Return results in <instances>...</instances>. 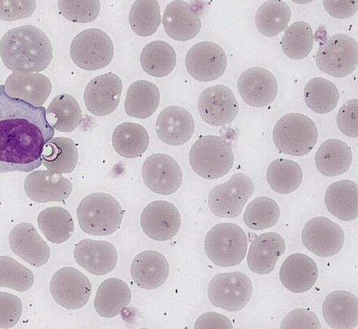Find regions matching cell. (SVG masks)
<instances>
[{"label":"cell","instance_id":"obj_1","mask_svg":"<svg viewBox=\"0 0 358 329\" xmlns=\"http://www.w3.org/2000/svg\"><path fill=\"white\" fill-rule=\"evenodd\" d=\"M54 136L43 106L13 98L0 86V174L39 168L44 147Z\"/></svg>","mask_w":358,"mask_h":329},{"label":"cell","instance_id":"obj_2","mask_svg":"<svg viewBox=\"0 0 358 329\" xmlns=\"http://www.w3.org/2000/svg\"><path fill=\"white\" fill-rule=\"evenodd\" d=\"M0 55L13 72L44 71L53 59L49 37L39 27L25 25L9 30L0 40Z\"/></svg>","mask_w":358,"mask_h":329},{"label":"cell","instance_id":"obj_3","mask_svg":"<svg viewBox=\"0 0 358 329\" xmlns=\"http://www.w3.org/2000/svg\"><path fill=\"white\" fill-rule=\"evenodd\" d=\"M79 226L91 235H113L120 228L124 211L120 203L105 193H95L86 196L77 210Z\"/></svg>","mask_w":358,"mask_h":329},{"label":"cell","instance_id":"obj_4","mask_svg":"<svg viewBox=\"0 0 358 329\" xmlns=\"http://www.w3.org/2000/svg\"><path fill=\"white\" fill-rule=\"evenodd\" d=\"M189 163L195 173L206 180H217L229 173L234 165V150L224 138H199L189 152Z\"/></svg>","mask_w":358,"mask_h":329},{"label":"cell","instance_id":"obj_5","mask_svg":"<svg viewBox=\"0 0 358 329\" xmlns=\"http://www.w3.org/2000/svg\"><path fill=\"white\" fill-rule=\"evenodd\" d=\"M248 239L245 231L234 224H217L208 231L204 249L215 265L230 268L239 265L248 252Z\"/></svg>","mask_w":358,"mask_h":329},{"label":"cell","instance_id":"obj_6","mask_svg":"<svg viewBox=\"0 0 358 329\" xmlns=\"http://www.w3.org/2000/svg\"><path fill=\"white\" fill-rule=\"evenodd\" d=\"M273 139L282 154L302 156L315 147L318 140V129L313 120L306 115L287 114L274 125Z\"/></svg>","mask_w":358,"mask_h":329},{"label":"cell","instance_id":"obj_7","mask_svg":"<svg viewBox=\"0 0 358 329\" xmlns=\"http://www.w3.org/2000/svg\"><path fill=\"white\" fill-rule=\"evenodd\" d=\"M71 57L78 67L87 71H99L113 61V40L100 29L83 31L72 41Z\"/></svg>","mask_w":358,"mask_h":329},{"label":"cell","instance_id":"obj_8","mask_svg":"<svg viewBox=\"0 0 358 329\" xmlns=\"http://www.w3.org/2000/svg\"><path fill=\"white\" fill-rule=\"evenodd\" d=\"M252 294V282L243 272L220 273L208 284V296L212 305L229 312L243 309Z\"/></svg>","mask_w":358,"mask_h":329},{"label":"cell","instance_id":"obj_9","mask_svg":"<svg viewBox=\"0 0 358 329\" xmlns=\"http://www.w3.org/2000/svg\"><path fill=\"white\" fill-rule=\"evenodd\" d=\"M255 191V185L248 175L237 173L229 182L213 187L209 193V208L221 219H236L244 210Z\"/></svg>","mask_w":358,"mask_h":329},{"label":"cell","instance_id":"obj_10","mask_svg":"<svg viewBox=\"0 0 358 329\" xmlns=\"http://www.w3.org/2000/svg\"><path fill=\"white\" fill-rule=\"evenodd\" d=\"M316 64L325 74L334 78L350 75L358 64L357 41L346 34H337L320 46Z\"/></svg>","mask_w":358,"mask_h":329},{"label":"cell","instance_id":"obj_11","mask_svg":"<svg viewBox=\"0 0 358 329\" xmlns=\"http://www.w3.org/2000/svg\"><path fill=\"white\" fill-rule=\"evenodd\" d=\"M50 293L60 307L69 310L79 309L90 301L91 282L76 268H63L55 272L51 279Z\"/></svg>","mask_w":358,"mask_h":329},{"label":"cell","instance_id":"obj_12","mask_svg":"<svg viewBox=\"0 0 358 329\" xmlns=\"http://www.w3.org/2000/svg\"><path fill=\"white\" fill-rule=\"evenodd\" d=\"M344 239L341 227L324 217H316L306 222L301 234L305 247L322 258L333 257L341 252Z\"/></svg>","mask_w":358,"mask_h":329},{"label":"cell","instance_id":"obj_13","mask_svg":"<svg viewBox=\"0 0 358 329\" xmlns=\"http://www.w3.org/2000/svg\"><path fill=\"white\" fill-rule=\"evenodd\" d=\"M227 54L220 45L212 41H202L190 48L185 58L188 73L199 82L217 80L225 73Z\"/></svg>","mask_w":358,"mask_h":329},{"label":"cell","instance_id":"obj_14","mask_svg":"<svg viewBox=\"0 0 358 329\" xmlns=\"http://www.w3.org/2000/svg\"><path fill=\"white\" fill-rule=\"evenodd\" d=\"M143 182L152 192L171 196L178 191L183 174L173 157L164 154L148 156L142 168Z\"/></svg>","mask_w":358,"mask_h":329},{"label":"cell","instance_id":"obj_15","mask_svg":"<svg viewBox=\"0 0 358 329\" xmlns=\"http://www.w3.org/2000/svg\"><path fill=\"white\" fill-rule=\"evenodd\" d=\"M198 110L204 122L212 126H222L234 122L238 115L239 105L229 87L216 85L202 92Z\"/></svg>","mask_w":358,"mask_h":329},{"label":"cell","instance_id":"obj_16","mask_svg":"<svg viewBox=\"0 0 358 329\" xmlns=\"http://www.w3.org/2000/svg\"><path fill=\"white\" fill-rule=\"evenodd\" d=\"M141 224L143 233L157 242H166L179 233L181 217L178 208L167 201H155L142 212Z\"/></svg>","mask_w":358,"mask_h":329},{"label":"cell","instance_id":"obj_17","mask_svg":"<svg viewBox=\"0 0 358 329\" xmlns=\"http://www.w3.org/2000/svg\"><path fill=\"white\" fill-rule=\"evenodd\" d=\"M123 83L118 75L108 73L88 82L85 92L87 109L96 117H106L118 108Z\"/></svg>","mask_w":358,"mask_h":329},{"label":"cell","instance_id":"obj_18","mask_svg":"<svg viewBox=\"0 0 358 329\" xmlns=\"http://www.w3.org/2000/svg\"><path fill=\"white\" fill-rule=\"evenodd\" d=\"M237 87L245 103L255 108L271 105L278 92L276 78L268 69L260 67L250 68L241 73Z\"/></svg>","mask_w":358,"mask_h":329},{"label":"cell","instance_id":"obj_19","mask_svg":"<svg viewBox=\"0 0 358 329\" xmlns=\"http://www.w3.org/2000/svg\"><path fill=\"white\" fill-rule=\"evenodd\" d=\"M8 243L12 251L31 266H44L49 261V245L31 224L22 222L13 227Z\"/></svg>","mask_w":358,"mask_h":329},{"label":"cell","instance_id":"obj_20","mask_svg":"<svg viewBox=\"0 0 358 329\" xmlns=\"http://www.w3.org/2000/svg\"><path fill=\"white\" fill-rule=\"evenodd\" d=\"M24 189L27 196L36 203L62 202L71 196L73 184L60 174L36 170L27 176Z\"/></svg>","mask_w":358,"mask_h":329},{"label":"cell","instance_id":"obj_21","mask_svg":"<svg viewBox=\"0 0 358 329\" xmlns=\"http://www.w3.org/2000/svg\"><path fill=\"white\" fill-rule=\"evenodd\" d=\"M74 258L78 265L88 272L103 276L115 270L118 253L114 245L108 242L85 239L76 244Z\"/></svg>","mask_w":358,"mask_h":329},{"label":"cell","instance_id":"obj_22","mask_svg":"<svg viewBox=\"0 0 358 329\" xmlns=\"http://www.w3.org/2000/svg\"><path fill=\"white\" fill-rule=\"evenodd\" d=\"M162 23L166 34L178 41L194 39L202 27L197 8L180 0L172 1L167 6Z\"/></svg>","mask_w":358,"mask_h":329},{"label":"cell","instance_id":"obj_23","mask_svg":"<svg viewBox=\"0 0 358 329\" xmlns=\"http://www.w3.org/2000/svg\"><path fill=\"white\" fill-rule=\"evenodd\" d=\"M195 124L192 114L181 106H169L162 111L156 123L158 138L170 146H180L190 140Z\"/></svg>","mask_w":358,"mask_h":329},{"label":"cell","instance_id":"obj_24","mask_svg":"<svg viewBox=\"0 0 358 329\" xmlns=\"http://www.w3.org/2000/svg\"><path fill=\"white\" fill-rule=\"evenodd\" d=\"M4 87L8 95L34 106L43 105L52 91L49 78L39 73H13Z\"/></svg>","mask_w":358,"mask_h":329},{"label":"cell","instance_id":"obj_25","mask_svg":"<svg viewBox=\"0 0 358 329\" xmlns=\"http://www.w3.org/2000/svg\"><path fill=\"white\" fill-rule=\"evenodd\" d=\"M280 276L287 290L294 293H304L313 288L317 282L319 270L313 258L297 253L285 259Z\"/></svg>","mask_w":358,"mask_h":329},{"label":"cell","instance_id":"obj_26","mask_svg":"<svg viewBox=\"0 0 358 329\" xmlns=\"http://www.w3.org/2000/svg\"><path fill=\"white\" fill-rule=\"evenodd\" d=\"M285 249V240L276 233L257 236L250 244L248 256L250 270L259 275H269L274 270Z\"/></svg>","mask_w":358,"mask_h":329},{"label":"cell","instance_id":"obj_27","mask_svg":"<svg viewBox=\"0 0 358 329\" xmlns=\"http://www.w3.org/2000/svg\"><path fill=\"white\" fill-rule=\"evenodd\" d=\"M170 266L162 254L147 250L138 254L131 264L132 279L144 290H155L165 284Z\"/></svg>","mask_w":358,"mask_h":329},{"label":"cell","instance_id":"obj_28","mask_svg":"<svg viewBox=\"0 0 358 329\" xmlns=\"http://www.w3.org/2000/svg\"><path fill=\"white\" fill-rule=\"evenodd\" d=\"M323 316L334 329H353L358 324V300L348 291L330 293L323 303Z\"/></svg>","mask_w":358,"mask_h":329},{"label":"cell","instance_id":"obj_29","mask_svg":"<svg viewBox=\"0 0 358 329\" xmlns=\"http://www.w3.org/2000/svg\"><path fill=\"white\" fill-rule=\"evenodd\" d=\"M325 206L331 214L342 221L356 220L358 217V185L352 180H339L328 188Z\"/></svg>","mask_w":358,"mask_h":329},{"label":"cell","instance_id":"obj_30","mask_svg":"<svg viewBox=\"0 0 358 329\" xmlns=\"http://www.w3.org/2000/svg\"><path fill=\"white\" fill-rule=\"evenodd\" d=\"M129 286L118 278H109L96 291L94 307L100 316L113 319L127 308L131 300Z\"/></svg>","mask_w":358,"mask_h":329},{"label":"cell","instance_id":"obj_31","mask_svg":"<svg viewBox=\"0 0 358 329\" xmlns=\"http://www.w3.org/2000/svg\"><path fill=\"white\" fill-rule=\"evenodd\" d=\"M352 163L351 147L338 139L325 141L315 154L316 168L328 177L346 173Z\"/></svg>","mask_w":358,"mask_h":329},{"label":"cell","instance_id":"obj_32","mask_svg":"<svg viewBox=\"0 0 358 329\" xmlns=\"http://www.w3.org/2000/svg\"><path fill=\"white\" fill-rule=\"evenodd\" d=\"M160 103V91L151 82L138 80L129 86L124 108L130 117L148 119L156 112Z\"/></svg>","mask_w":358,"mask_h":329},{"label":"cell","instance_id":"obj_33","mask_svg":"<svg viewBox=\"0 0 358 329\" xmlns=\"http://www.w3.org/2000/svg\"><path fill=\"white\" fill-rule=\"evenodd\" d=\"M41 159L45 168L51 173L69 174L76 168L78 151L72 139L53 138L45 145Z\"/></svg>","mask_w":358,"mask_h":329},{"label":"cell","instance_id":"obj_34","mask_svg":"<svg viewBox=\"0 0 358 329\" xmlns=\"http://www.w3.org/2000/svg\"><path fill=\"white\" fill-rule=\"evenodd\" d=\"M113 145L120 156L132 159L141 156L150 145L145 128L134 123H123L115 129Z\"/></svg>","mask_w":358,"mask_h":329},{"label":"cell","instance_id":"obj_35","mask_svg":"<svg viewBox=\"0 0 358 329\" xmlns=\"http://www.w3.org/2000/svg\"><path fill=\"white\" fill-rule=\"evenodd\" d=\"M46 118L54 129L71 133L81 124L83 113L78 101L71 95L63 94L51 101L46 110Z\"/></svg>","mask_w":358,"mask_h":329},{"label":"cell","instance_id":"obj_36","mask_svg":"<svg viewBox=\"0 0 358 329\" xmlns=\"http://www.w3.org/2000/svg\"><path fill=\"white\" fill-rule=\"evenodd\" d=\"M141 64L143 71L152 77L169 75L176 64L175 50L165 41H152L143 49Z\"/></svg>","mask_w":358,"mask_h":329},{"label":"cell","instance_id":"obj_37","mask_svg":"<svg viewBox=\"0 0 358 329\" xmlns=\"http://www.w3.org/2000/svg\"><path fill=\"white\" fill-rule=\"evenodd\" d=\"M38 225L46 239L54 244L66 242L74 231L71 213L59 207H48L41 212L38 216Z\"/></svg>","mask_w":358,"mask_h":329},{"label":"cell","instance_id":"obj_38","mask_svg":"<svg viewBox=\"0 0 358 329\" xmlns=\"http://www.w3.org/2000/svg\"><path fill=\"white\" fill-rule=\"evenodd\" d=\"M303 179L301 166L296 161L283 159L274 160L267 170V182L274 191L289 194L296 191Z\"/></svg>","mask_w":358,"mask_h":329},{"label":"cell","instance_id":"obj_39","mask_svg":"<svg viewBox=\"0 0 358 329\" xmlns=\"http://www.w3.org/2000/svg\"><path fill=\"white\" fill-rule=\"evenodd\" d=\"M292 12L287 3L266 1L258 9L255 15V25L265 36L274 37L287 29Z\"/></svg>","mask_w":358,"mask_h":329},{"label":"cell","instance_id":"obj_40","mask_svg":"<svg viewBox=\"0 0 358 329\" xmlns=\"http://www.w3.org/2000/svg\"><path fill=\"white\" fill-rule=\"evenodd\" d=\"M339 99L338 88L322 78L310 80L305 87L304 100L314 112L324 115L336 108Z\"/></svg>","mask_w":358,"mask_h":329},{"label":"cell","instance_id":"obj_41","mask_svg":"<svg viewBox=\"0 0 358 329\" xmlns=\"http://www.w3.org/2000/svg\"><path fill=\"white\" fill-rule=\"evenodd\" d=\"M283 53L292 59L308 57L314 46L313 29L308 22H296L288 27L281 41Z\"/></svg>","mask_w":358,"mask_h":329},{"label":"cell","instance_id":"obj_42","mask_svg":"<svg viewBox=\"0 0 358 329\" xmlns=\"http://www.w3.org/2000/svg\"><path fill=\"white\" fill-rule=\"evenodd\" d=\"M160 6L155 0H138L129 12V24L134 34L150 36L161 24Z\"/></svg>","mask_w":358,"mask_h":329},{"label":"cell","instance_id":"obj_43","mask_svg":"<svg viewBox=\"0 0 358 329\" xmlns=\"http://www.w3.org/2000/svg\"><path fill=\"white\" fill-rule=\"evenodd\" d=\"M280 219V206L273 199L268 197L253 199L244 212L245 224L254 231L271 228Z\"/></svg>","mask_w":358,"mask_h":329},{"label":"cell","instance_id":"obj_44","mask_svg":"<svg viewBox=\"0 0 358 329\" xmlns=\"http://www.w3.org/2000/svg\"><path fill=\"white\" fill-rule=\"evenodd\" d=\"M34 284V275L29 268L11 257L0 256V287L24 293Z\"/></svg>","mask_w":358,"mask_h":329},{"label":"cell","instance_id":"obj_45","mask_svg":"<svg viewBox=\"0 0 358 329\" xmlns=\"http://www.w3.org/2000/svg\"><path fill=\"white\" fill-rule=\"evenodd\" d=\"M58 8L60 13L67 20L77 23L94 22L99 17L101 11V2L99 0L92 1H59Z\"/></svg>","mask_w":358,"mask_h":329},{"label":"cell","instance_id":"obj_46","mask_svg":"<svg viewBox=\"0 0 358 329\" xmlns=\"http://www.w3.org/2000/svg\"><path fill=\"white\" fill-rule=\"evenodd\" d=\"M22 313V300L15 295L0 291V328L15 326Z\"/></svg>","mask_w":358,"mask_h":329},{"label":"cell","instance_id":"obj_47","mask_svg":"<svg viewBox=\"0 0 358 329\" xmlns=\"http://www.w3.org/2000/svg\"><path fill=\"white\" fill-rule=\"evenodd\" d=\"M337 124L341 131L350 138L358 136V100L352 99L347 101L337 117Z\"/></svg>","mask_w":358,"mask_h":329},{"label":"cell","instance_id":"obj_48","mask_svg":"<svg viewBox=\"0 0 358 329\" xmlns=\"http://www.w3.org/2000/svg\"><path fill=\"white\" fill-rule=\"evenodd\" d=\"M36 1L0 0V20L13 22L30 17L36 10Z\"/></svg>","mask_w":358,"mask_h":329},{"label":"cell","instance_id":"obj_49","mask_svg":"<svg viewBox=\"0 0 358 329\" xmlns=\"http://www.w3.org/2000/svg\"><path fill=\"white\" fill-rule=\"evenodd\" d=\"M316 314L308 309H296L288 313L281 323V329L308 328L322 329Z\"/></svg>","mask_w":358,"mask_h":329},{"label":"cell","instance_id":"obj_50","mask_svg":"<svg viewBox=\"0 0 358 329\" xmlns=\"http://www.w3.org/2000/svg\"><path fill=\"white\" fill-rule=\"evenodd\" d=\"M323 4L329 15L338 20H346L355 15L357 12L358 3L357 1H329L324 0Z\"/></svg>","mask_w":358,"mask_h":329},{"label":"cell","instance_id":"obj_51","mask_svg":"<svg viewBox=\"0 0 358 329\" xmlns=\"http://www.w3.org/2000/svg\"><path fill=\"white\" fill-rule=\"evenodd\" d=\"M195 329L199 328H229L234 329V326L229 318L221 314L209 312L199 317L194 326Z\"/></svg>","mask_w":358,"mask_h":329}]
</instances>
